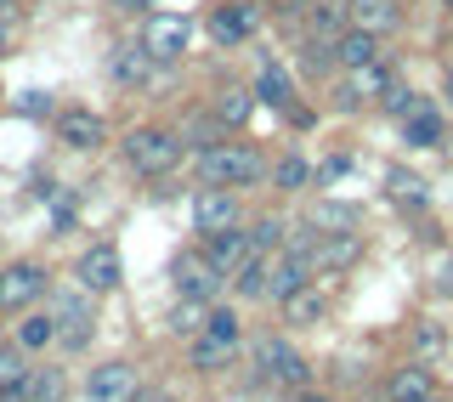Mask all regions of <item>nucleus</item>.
Listing matches in <instances>:
<instances>
[{
  "instance_id": "obj_18",
  "label": "nucleus",
  "mask_w": 453,
  "mask_h": 402,
  "mask_svg": "<svg viewBox=\"0 0 453 402\" xmlns=\"http://www.w3.org/2000/svg\"><path fill=\"white\" fill-rule=\"evenodd\" d=\"M386 198L396 210H408V215H419V210H431V182L419 176V170H386Z\"/></svg>"
},
{
  "instance_id": "obj_22",
  "label": "nucleus",
  "mask_w": 453,
  "mask_h": 402,
  "mask_svg": "<svg viewBox=\"0 0 453 402\" xmlns=\"http://www.w3.org/2000/svg\"><path fill=\"white\" fill-rule=\"evenodd\" d=\"M323 318H329V295H323V290H311V283H306V290H295L289 300H283V323H301V329H311V323H323Z\"/></svg>"
},
{
  "instance_id": "obj_45",
  "label": "nucleus",
  "mask_w": 453,
  "mask_h": 402,
  "mask_svg": "<svg viewBox=\"0 0 453 402\" xmlns=\"http://www.w3.org/2000/svg\"><path fill=\"white\" fill-rule=\"evenodd\" d=\"M448 103H453V74H448Z\"/></svg>"
},
{
  "instance_id": "obj_16",
  "label": "nucleus",
  "mask_w": 453,
  "mask_h": 402,
  "mask_svg": "<svg viewBox=\"0 0 453 402\" xmlns=\"http://www.w3.org/2000/svg\"><path fill=\"white\" fill-rule=\"evenodd\" d=\"M363 261V233H318V250H311V267L318 272H346Z\"/></svg>"
},
{
  "instance_id": "obj_12",
  "label": "nucleus",
  "mask_w": 453,
  "mask_h": 402,
  "mask_svg": "<svg viewBox=\"0 0 453 402\" xmlns=\"http://www.w3.org/2000/svg\"><path fill=\"white\" fill-rule=\"evenodd\" d=\"M261 28V6H250V0H226V6H216L210 12V40L216 46H244V40Z\"/></svg>"
},
{
  "instance_id": "obj_19",
  "label": "nucleus",
  "mask_w": 453,
  "mask_h": 402,
  "mask_svg": "<svg viewBox=\"0 0 453 402\" xmlns=\"http://www.w3.org/2000/svg\"><path fill=\"white\" fill-rule=\"evenodd\" d=\"M153 57H148V46L142 40H125V46H113V57H108V74L119 80V85H148L153 80Z\"/></svg>"
},
{
  "instance_id": "obj_42",
  "label": "nucleus",
  "mask_w": 453,
  "mask_h": 402,
  "mask_svg": "<svg viewBox=\"0 0 453 402\" xmlns=\"http://www.w3.org/2000/svg\"><path fill=\"white\" fill-rule=\"evenodd\" d=\"M442 295H453V261H442Z\"/></svg>"
},
{
  "instance_id": "obj_31",
  "label": "nucleus",
  "mask_w": 453,
  "mask_h": 402,
  "mask_svg": "<svg viewBox=\"0 0 453 402\" xmlns=\"http://www.w3.org/2000/svg\"><path fill=\"white\" fill-rule=\"evenodd\" d=\"M380 108H386L391 120H408V113L425 108V103H419V91H408L403 80H391V85H386V97H380Z\"/></svg>"
},
{
  "instance_id": "obj_47",
  "label": "nucleus",
  "mask_w": 453,
  "mask_h": 402,
  "mask_svg": "<svg viewBox=\"0 0 453 402\" xmlns=\"http://www.w3.org/2000/svg\"><path fill=\"white\" fill-rule=\"evenodd\" d=\"M448 6H453V0H448Z\"/></svg>"
},
{
  "instance_id": "obj_23",
  "label": "nucleus",
  "mask_w": 453,
  "mask_h": 402,
  "mask_svg": "<svg viewBox=\"0 0 453 402\" xmlns=\"http://www.w3.org/2000/svg\"><path fill=\"white\" fill-rule=\"evenodd\" d=\"M233 357H238V340H226V335H198L193 340V368L198 375H221Z\"/></svg>"
},
{
  "instance_id": "obj_35",
  "label": "nucleus",
  "mask_w": 453,
  "mask_h": 402,
  "mask_svg": "<svg viewBox=\"0 0 453 402\" xmlns=\"http://www.w3.org/2000/svg\"><path fill=\"white\" fill-rule=\"evenodd\" d=\"M204 335H226V340H238V312H233V306H210Z\"/></svg>"
},
{
  "instance_id": "obj_32",
  "label": "nucleus",
  "mask_w": 453,
  "mask_h": 402,
  "mask_svg": "<svg viewBox=\"0 0 453 402\" xmlns=\"http://www.w3.org/2000/svg\"><path fill=\"white\" fill-rule=\"evenodd\" d=\"M273 182H278L283 193H295V188H306V182H311V170H306V159H295V153H289V159H278Z\"/></svg>"
},
{
  "instance_id": "obj_15",
  "label": "nucleus",
  "mask_w": 453,
  "mask_h": 402,
  "mask_svg": "<svg viewBox=\"0 0 453 402\" xmlns=\"http://www.w3.org/2000/svg\"><path fill=\"white\" fill-rule=\"evenodd\" d=\"M136 368L131 363H103L91 368V380H85V397L91 402H136Z\"/></svg>"
},
{
  "instance_id": "obj_11",
  "label": "nucleus",
  "mask_w": 453,
  "mask_h": 402,
  "mask_svg": "<svg viewBox=\"0 0 453 402\" xmlns=\"http://www.w3.org/2000/svg\"><path fill=\"white\" fill-rule=\"evenodd\" d=\"M57 142L74 153H96L108 142V120L96 108H63L57 113Z\"/></svg>"
},
{
  "instance_id": "obj_1",
  "label": "nucleus",
  "mask_w": 453,
  "mask_h": 402,
  "mask_svg": "<svg viewBox=\"0 0 453 402\" xmlns=\"http://www.w3.org/2000/svg\"><path fill=\"white\" fill-rule=\"evenodd\" d=\"M193 170L204 188H255L266 176V159L250 142H210V148L193 153Z\"/></svg>"
},
{
  "instance_id": "obj_44",
  "label": "nucleus",
  "mask_w": 453,
  "mask_h": 402,
  "mask_svg": "<svg viewBox=\"0 0 453 402\" xmlns=\"http://www.w3.org/2000/svg\"><path fill=\"white\" fill-rule=\"evenodd\" d=\"M301 402H329V397H318V391H301Z\"/></svg>"
},
{
  "instance_id": "obj_13",
  "label": "nucleus",
  "mask_w": 453,
  "mask_h": 402,
  "mask_svg": "<svg viewBox=\"0 0 453 402\" xmlns=\"http://www.w3.org/2000/svg\"><path fill=\"white\" fill-rule=\"evenodd\" d=\"M226 227H238V193L233 188H204L193 198V233L216 238Z\"/></svg>"
},
{
  "instance_id": "obj_14",
  "label": "nucleus",
  "mask_w": 453,
  "mask_h": 402,
  "mask_svg": "<svg viewBox=\"0 0 453 402\" xmlns=\"http://www.w3.org/2000/svg\"><path fill=\"white\" fill-rule=\"evenodd\" d=\"M204 255H210V261H216V267L226 272V283H233V278H238V272H244L250 261H261V250H255V238L244 233V227H226V233H216Z\"/></svg>"
},
{
  "instance_id": "obj_4",
  "label": "nucleus",
  "mask_w": 453,
  "mask_h": 402,
  "mask_svg": "<svg viewBox=\"0 0 453 402\" xmlns=\"http://www.w3.org/2000/svg\"><path fill=\"white\" fill-rule=\"evenodd\" d=\"M142 46H148L153 63H181L193 46V23L181 12H148L142 18Z\"/></svg>"
},
{
  "instance_id": "obj_9",
  "label": "nucleus",
  "mask_w": 453,
  "mask_h": 402,
  "mask_svg": "<svg viewBox=\"0 0 453 402\" xmlns=\"http://www.w3.org/2000/svg\"><path fill=\"white\" fill-rule=\"evenodd\" d=\"M74 278H80V290H91V295H113V290L125 283V255H119V244H91V250L80 255Z\"/></svg>"
},
{
  "instance_id": "obj_39",
  "label": "nucleus",
  "mask_w": 453,
  "mask_h": 402,
  "mask_svg": "<svg viewBox=\"0 0 453 402\" xmlns=\"http://www.w3.org/2000/svg\"><path fill=\"white\" fill-rule=\"evenodd\" d=\"M108 6H113V12H125V18H148L153 0H108Z\"/></svg>"
},
{
  "instance_id": "obj_6",
  "label": "nucleus",
  "mask_w": 453,
  "mask_h": 402,
  "mask_svg": "<svg viewBox=\"0 0 453 402\" xmlns=\"http://www.w3.org/2000/svg\"><path fill=\"white\" fill-rule=\"evenodd\" d=\"M57 346L63 352H85L91 346V323H96V312H91V290H57Z\"/></svg>"
},
{
  "instance_id": "obj_17",
  "label": "nucleus",
  "mask_w": 453,
  "mask_h": 402,
  "mask_svg": "<svg viewBox=\"0 0 453 402\" xmlns=\"http://www.w3.org/2000/svg\"><path fill=\"white\" fill-rule=\"evenodd\" d=\"M346 23L386 40V35L403 28V6H396V0H346Z\"/></svg>"
},
{
  "instance_id": "obj_7",
  "label": "nucleus",
  "mask_w": 453,
  "mask_h": 402,
  "mask_svg": "<svg viewBox=\"0 0 453 402\" xmlns=\"http://www.w3.org/2000/svg\"><path fill=\"white\" fill-rule=\"evenodd\" d=\"M386 85H391L386 57L357 63V68H346V80L334 85V108H340V113H357V108H368V103H380V97H386Z\"/></svg>"
},
{
  "instance_id": "obj_34",
  "label": "nucleus",
  "mask_w": 453,
  "mask_h": 402,
  "mask_svg": "<svg viewBox=\"0 0 453 402\" xmlns=\"http://www.w3.org/2000/svg\"><path fill=\"white\" fill-rule=\"evenodd\" d=\"M250 238H255V250H261V255H273L278 244H283V221H278V215H261V221L250 227Z\"/></svg>"
},
{
  "instance_id": "obj_27",
  "label": "nucleus",
  "mask_w": 453,
  "mask_h": 402,
  "mask_svg": "<svg viewBox=\"0 0 453 402\" xmlns=\"http://www.w3.org/2000/svg\"><path fill=\"white\" fill-rule=\"evenodd\" d=\"M204 300H181L176 295V306H170V335H181V340H198L204 335Z\"/></svg>"
},
{
  "instance_id": "obj_8",
  "label": "nucleus",
  "mask_w": 453,
  "mask_h": 402,
  "mask_svg": "<svg viewBox=\"0 0 453 402\" xmlns=\"http://www.w3.org/2000/svg\"><path fill=\"white\" fill-rule=\"evenodd\" d=\"M46 295H51V272L40 261H12L6 272H0V306L6 312H28Z\"/></svg>"
},
{
  "instance_id": "obj_40",
  "label": "nucleus",
  "mask_w": 453,
  "mask_h": 402,
  "mask_svg": "<svg viewBox=\"0 0 453 402\" xmlns=\"http://www.w3.org/2000/svg\"><path fill=\"white\" fill-rule=\"evenodd\" d=\"M346 170H351V159H329V165L318 170V176H323V182H340V176H346Z\"/></svg>"
},
{
  "instance_id": "obj_28",
  "label": "nucleus",
  "mask_w": 453,
  "mask_h": 402,
  "mask_svg": "<svg viewBox=\"0 0 453 402\" xmlns=\"http://www.w3.org/2000/svg\"><path fill=\"white\" fill-rule=\"evenodd\" d=\"M306 221L318 227V233H351V227L363 221V210H357V205H318Z\"/></svg>"
},
{
  "instance_id": "obj_30",
  "label": "nucleus",
  "mask_w": 453,
  "mask_h": 402,
  "mask_svg": "<svg viewBox=\"0 0 453 402\" xmlns=\"http://www.w3.org/2000/svg\"><path fill=\"white\" fill-rule=\"evenodd\" d=\"M255 113V91H221L216 97V120L221 125H244Z\"/></svg>"
},
{
  "instance_id": "obj_26",
  "label": "nucleus",
  "mask_w": 453,
  "mask_h": 402,
  "mask_svg": "<svg viewBox=\"0 0 453 402\" xmlns=\"http://www.w3.org/2000/svg\"><path fill=\"white\" fill-rule=\"evenodd\" d=\"M51 340H57V318H51V312H23L18 346H23V352H46Z\"/></svg>"
},
{
  "instance_id": "obj_37",
  "label": "nucleus",
  "mask_w": 453,
  "mask_h": 402,
  "mask_svg": "<svg viewBox=\"0 0 453 402\" xmlns=\"http://www.w3.org/2000/svg\"><path fill=\"white\" fill-rule=\"evenodd\" d=\"M0 402H28V368H18V375L0 380Z\"/></svg>"
},
{
  "instance_id": "obj_46",
  "label": "nucleus",
  "mask_w": 453,
  "mask_h": 402,
  "mask_svg": "<svg viewBox=\"0 0 453 402\" xmlns=\"http://www.w3.org/2000/svg\"><path fill=\"white\" fill-rule=\"evenodd\" d=\"M431 402H448V397H431Z\"/></svg>"
},
{
  "instance_id": "obj_48",
  "label": "nucleus",
  "mask_w": 453,
  "mask_h": 402,
  "mask_svg": "<svg viewBox=\"0 0 453 402\" xmlns=\"http://www.w3.org/2000/svg\"><path fill=\"white\" fill-rule=\"evenodd\" d=\"M295 402H301V397H295Z\"/></svg>"
},
{
  "instance_id": "obj_21",
  "label": "nucleus",
  "mask_w": 453,
  "mask_h": 402,
  "mask_svg": "<svg viewBox=\"0 0 453 402\" xmlns=\"http://www.w3.org/2000/svg\"><path fill=\"white\" fill-rule=\"evenodd\" d=\"M431 397H436L431 363H403L391 375V402H431Z\"/></svg>"
},
{
  "instance_id": "obj_43",
  "label": "nucleus",
  "mask_w": 453,
  "mask_h": 402,
  "mask_svg": "<svg viewBox=\"0 0 453 402\" xmlns=\"http://www.w3.org/2000/svg\"><path fill=\"white\" fill-rule=\"evenodd\" d=\"M6 46H12V28H0V57H6Z\"/></svg>"
},
{
  "instance_id": "obj_41",
  "label": "nucleus",
  "mask_w": 453,
  "mask_h": 402,
  "mask_svg": "<svg viewBox=\"0 0 453 402\" xmlns=\"http://www.w3.org/2000/svg\"><path fill=\"white\" fill-rule=\"evenodd\" d=\"M18 23V0H0V28H12Z\"/></svg>"
},
{
  "instance_id": "obj_38",
  "label": "nucleus",
  "mask_w": 453,
  "mask_h": 402,
  "mask_svg": "<svg viewBox=\"0 0 453 402\" xmlns=\"http://www.w3.org/2000/svg\"><path fill=\"white\" fill-rule=\"evenodd\" d=\"M23 346H0V380H6V375H18V368H23V357H18Z\"/></svg>"
},
{
  "instance_id": "obj_10",
  "label": "nucleus",
  "mask_w": 453,
  "mask_h": 402,
  "mask_svg": "<svg viewBox=\"0 0 453 402\" xmlns=\"http://www.w3.org/2000/svg\"><path fill=\"white\" fill-rule=\"evenodd\" d=\"M311 272H318V267H311L301 250H289V244L273 250V255H266V300H278V306H283L295 290H306V283H311Z\"/></svg>"
},
{
  "instance_id": "obj_2",
  "label": "nucleus",
  "mask_w": 453,
  "mask_h": 402,
  "mask_svg": "<svg viewBox=\"0 0 453 402\" xmlns=\"http://www.w3.org/2000/svg\"><path fill=\"white\" fill-rule=\"evenodd\" d=\"M119 148H125V165H131L136 176H148V182H159V176H170V170L181 165V136L159 131V125H136Z\"/></svg>"
},
{
  "instance_id": "obj_5",
  "label": "nucleus",
  "mask_w": 453,
  "mask_h": 402,
  "mask_svg": "<svg viewBox=\"0 0 453 402\" xmlns=\"http://www.w3.org/2000/svg\"><path fill=\"white\" fill-rule=\"evenodd\" d=\"M170 290H176L181 300H216L221 290H226V272L210 261V255H176L170 261Z\"/></svg>"
},
{
  "instance_id": "obj_24",
  "label": "nucleus",
  "mask_w": 453,
  "mask_h": 402,
  "mask_svg": "<svg viewBox=\"0 0 453 402\" xmlns=\"http://www.w3.org/2000/svg\"><path fill=\"white\" fill-rule=\"evenodd\" d=\"M403 131H408L414 148H442V142H448V125H442V113H436V108H414L403 120Z\"/></svg>"
},
{
  "instance_id": "obj_20",
  "label": "nucleus",
  "mask_w": 453,
  "mask_h": 402,
  "mask_svg": "<svg viewBox=\"0 0 453 402\" xmlns=\"http://www.w3.org/2000/svg\"><path fill=\"white\" fill-rule=\"evenodd\" d=\"M255 103H266L278 113H295V74L278 68V63H266L261 74H255Z\"/></svg>"
},
{
  "instance_id": "obj_29",
  "label": "nucleus",
  "mask_w": 453,
  "mask_h": 402,
  "mask_svg": "<svg viewBox=\"0 0 453 402\" xmlns=\"http://www.w3.org/2000/svg\"><path fill=\"white\" fill-rule=\"evenodd\" d=\"M63 368H28V402H63Z\"/></svg>"
},
{
  "instance_id": "obj_3",
  "label": "nucleus",
  "mask_w": 453,
  "mask_h": 402,
  "mask_svg": "<svg viewBox=\"0 0 453 402\" xmlns=\"http://www.w3.org/2000/svg\"><path fill=\"white\" fill-rule=\"evenodd\" d=\"M250 363H255V375H261L266 385H278V391H306V380H311L306 357L295 352L283 335H266V340H255Z\"/></svg>"
},
{
  "instance_id": "obj_36",
  "label": "nucleus",
  "mask_w": 453,
  "mask_h": 402,
  "mask_svg": "<svg viewBox=\"0 0 453 402\" xmlns=\"http://www.w3.org/2000/svg\"><path fill=\"white\" fill-rule=\"evenodd\" d=\"M18 113H28V120H46V113H57L51 108V91H23L18 97Z\"/></svg>"
},
{
  "instance_id": "obj_25",
  "label": "nucleus",
  "mask_w": 453,
  "mask_h": 402,
  "mask_svg": "<svg viewBox=\"0 0 453 402\" xmlns=\"http://www.w3.org/2000/svg\"><path fill=\"white\" fill-rule=\"evenodd\" d=\"M380 57V35H363V28H346L334 40V63L340 68H357V63H374Z\"/></svg>"
},
{
  "instance_id": "obj_33",
  "label": "nucleus",
  "mask_w": 453,
  "mask_h": 402,
  "mask_svg": "<svg viewBox=\"0 0 453 402\" xmlns=\"http://www.w3.org/2000/svg\"><path fill=\"white\" fill-rule=\"evenodd\" d=\"M414 346H419V363H436V357H442V346H448V335L436 323H419L414 329Z\"/></svg>"
}]
</instances>
